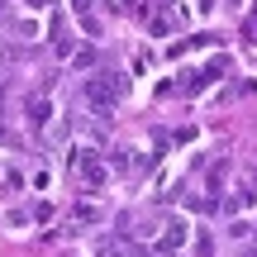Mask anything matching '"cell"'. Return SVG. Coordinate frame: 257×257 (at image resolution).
I'll return each mask as SVG.
<instances>
[{
  "label": "cell",
  "mask_w": 257,
  "mask_h": 257,
  "mask_svg": "<svg viewBox=\"0 0 257 257\" xmlns=\"http://www.w3.org/2000/svg\"><path fill=\"white\" fill-rule=\"evenodd\" d=\"M81 100L91 105L95 114H110L114 105L124 100V76H119V72H91V76L81 81Z\"/></svg>",
  "instance_id": "6da1fadb"
},
{
  "label": "cell",
  "mask_w": 257,
  "mask_h": 257,
  "mask_svg": "<svg viewBox=\"0 0 257 257\" xmlns=\"http://www.w3.org/2000/svg\"><path fill=\"white\" fill-rule=\"evenodd\" d=\"M67 167H72V176H81L91 191H100L105 181H110V172L100 167V157L91 153V148H72V157H67Z\"/></svg>",
  "instance_id": "7a4b0ae2"
},
{
  "label": "cell",
  "mask_w": 257,
  "mask_h": 257,
  "mask_svg": "<svg viewBox=\"0 0 257 257\" xmlns=\"http://www.w3.org/2000/svg\"><path fill=\"white\" fill-rule=\"evenodd\" d=\"M24 119L34 124V128H43L48 119H53V105H48L43 95H29V100H24Z\"/></svg>",
  "instance_id": "3957f363"
},
{
  "label": "cell",
  "mask_w": 257,
  "mask_h": 257,
  "mask_svg": "<svg viewBox=\"0 0 257 257\" xmlns=\"http://www.w3.org/2000/svg\"><path fill=\"white\" fill-rule=\"evenodd\" d=\"M181 243H186V224H181V219H172L162 233H157V252H176Z\"/></svg>",
  "instance_id": "277c9868"
},
{
  "label": "cell",
  "mask_w": 257,
  "mask_h": 257,
  "mask_svg": "<svg viewBox=\"0 0 257 257\" xmlns=\"http://www.w3.org/2000/svg\"><path fill=\"white\" fill-rule=\"evenodd\" d=\"M67 224H72V229H76V224H81V229H91V224H100V210H95V205H76V210L67 214Z\"/></svg>",
  "instance_id": "5b68a950"
},
{
  "label": "cell",
  "mask_w": 257,
  "mask_h": 257,
  "mask_svg": "<svg viewBox=\"0 0 257 257\" xmlns=\"http://www.w3.org/2000/svg\"><path fill=\"white\" fill-rule=\"evenodd\" d=\"M252 200H257V191H252V186H238V191H233V200H229V214H238V210H248Z\"/></svg>",
  "instance_id": "8992f818"
},
{
  "label": "cell",
  "mask_w": 257,
  "mask_h": 257,
  "mask_svg": "<svg viewBox=\"0 0 257 257\" xmlns=\"http://www.w3.org/2000/svg\"><path fill=\"white\" fill-rule=\"evenodd\" d=\"M19 186H24L19 167H0V195H5V191H19Z\"/></svg>",
  "instance_id": "52a82bcc"
},
{
  "label": "cell",
  "mask_w": 257,
  "mask_h": 257,
  "mask_svg": "<svg viewBox=\"0 0 257 257\" xmlns=\"http://www.w3.org/2000/svg\"><path fill=\"white\" fill-rule=\"evenodd\" d=\"M148 34H172V15H167V10L148 15Z\"/></svg>",
  "instance_id": "ba28073f"
},
{
  "label": "cell",
  "mask_w": 257,
  "mask_h": 257,
  "mask_svg": "<svg viewBox=\"0 0 257 257\" xmlns=\"http://www.w3.org/2000/svg\"><path fill=\"white\" fill-rule=\"evenodd\" d=\"M243 34H248V43H257V10H252L248 19H243Z\"/></svg>",
  "instance_id": "9c48e42d"
},
{
  "label": "cell",
  "mask_w": 257,
  "mask_h": 257,
  "mask_svg": "<svg viewBox=\"0 0 257 257\" xmlns=\"http://www.w3.org/2000/svg\"><path fill=\"white\" fill-rule=\"evenodd\" d=\"M29 219H34V214H29V210H10V224H15V229H24Z\"/></svg>",
  "instance_id": "30bf717a"
},
{
  "label": "cell",
  "mask_w": 257,
  "mask_h": 257,
  "mask_svg": "<svg viewBox=\"0 0 257 257\" xmlns=\"http://www.w3.org/2000/svg\"><path fill=\"white\" fill-rule=\"evenodd\" d=\"M110 167H128V148H114V153H110Z\"/></svg>",
  "instance_id": "8fae6325"
},
{
  "label": "cell",
  "mask_w": 257,
  "mask_h": 257,
  "mask_svg": "<svg viewBox=\"0 0 257 257\" xmlns=\"http://www.w3.org/2000/svg\"><path fill=\"white\" fill-rule=\"evenodd\" d=\"M72 5H76V19H81V15H95V0H72Z\"/></svg>",
  "instance_id": "7c38bea8"
},
{
  "label": "cell",
  "mask_w": 257,
  "mask_h": 257,
  "mask_svg": "<svg viewBox=\"0 0 257 257\" xmlns=\"http://www.w3.org/2000/svg\"><path fill=\"white\" fill-rule=\"evenodd\" d=\"M153 5H157V10H167V15H172V10H176V0H153Z\"/></svg>",
  "instance_id": "4fadbf2b"
},
{
  "label": "cell",
  "mask_w": 257,
  "mask_h": 257,
  "mask_svg": "<svg viewBox=\"0 0 257 257\" xmlns=\"http://www.w3.org/2000/svg\"><path fill=\"white\" fill-rule=\"evenodd\" d=\"M119 5H124V10H138V5H143V0H119Z\"/></svg>",
  "instance_id": "5bb4252c"
},
{
  "label": "cell",
  "mask_w": 257,
  "mask_h": 257,
  "mask_svg": "<svg viewBox=\"0 0 257 257\" xmlns=\"http://www.w3.org/2000/svg\"><path fill=\"white\" fill-rule=\"evenodd\" d=\"M24 5H34V10H43V5H48V0H24Z\"/></svg>",
  "instance_id": "9a60e30c"
},
{
  "label": "cell",
  "mask_w": 257,
  "mask_h": 257,
  "mask_svg": "<svg viewBox=\"0 0 257 257\" xmlns=\"http://www.w3.org/2000/svg\"><path fill=\"white\" fill-rule=\"evenodd\" d=\"M200 10H214V0H200Z\"/></svg>",
  "instance_id": "2e32d148"
},
{
  "label": "cell",
  "mask_w": 257,
  "mask_h": 257,
  "mask_svg": "<svg viewBox=\"0 0 257 257\" xmlns=\"http://www.w3.org/2000/svg\"><path fill=\"white\" fill-rule=\"evenodd\" d=\"M252 186H257V176H252Z\"/></svg>",
  "instance_id": "e0dca14e"
}]
</instances>
